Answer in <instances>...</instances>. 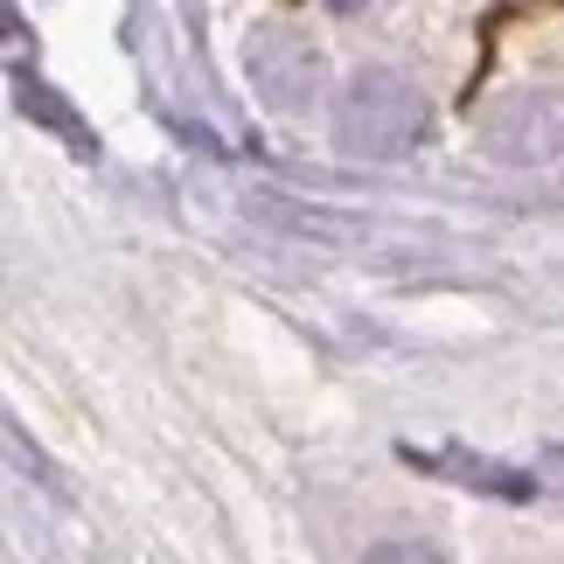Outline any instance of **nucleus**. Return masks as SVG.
<instances>
[{
    "label": "nucleus",
    "instance_id": "2",
    "mask_svg": "<svg viewBox=\"0 0 564 564\" xmlns=\"http://www.w3.org/2000/svg\"><path fill=\"white\" fill-rule=\"evenodd\" d=\"M245 77L272 112H307L328 84V56L314 50V35L286 29V21H258L245 35Z\"/></svg>",
    "mask_w": 564,
    "mask_h": 564
},
{
    "label": "nucleus",
    "instance_id": "4",
    "mask_svg": "<svg viewBox=\"0 0 564 564\" xmlns=\"http://www.w3.org/2000/svg\"><path fill=\"white\" fill-rule=\"evenodd\" d=\"M440 467L460 474V488H488V495H530L523 474H509V467H495V460H460V453H440Z\"/></svg>",
    "mask_w": 564,
    "mask_h": 564
},
{
    "label": "nucleus",
    "instance_id": "7",
    "mask_svg": "<svg viewBox=\"0 0 564 564\" xmlns=\"http://www.w3.org/2000/svg\"><path fill=\"white\" fill-rule=\"evenodd\" d=\"M544 474H551V481H564V446H551V453H544Z\"/></svg>",
    "mask_w": 564,
    "mask_h": 564
},
{
    "label": "nucleus",
    "instance_id": "3",
    "mask_svg": "<svg viewBox=\"0 0 564 564\" xmlns=\"http://www.w3.org/2000/svg\"><path fill=\"white\" fill-rule=\"evenodd\" d=\"M474 126H481V147L502 161H564V91L551 84H516Z\"/></svg>",
    "mask_w": 564,
    "mask_h": 564
},
{
    "label": "nucleus",
    "instance_id": "1",
    "mask_svg": "<svg viewBox=\"0 0 564 564\" xmlns=\"http://www.w3.org/2000/svg\"><path fill=\"white\" fill-rule=\"evenodd\" d=\"M425 140V91L404 70H356L335 98V147L356 161H398Z\"/></svg>",
    "mask_w": 564,
    "mask_h": 564
},
{
    "label": "nucleus",
    "instance_id": "6",
    "mask_svg": "<svg viewBox=\"0 0 564 564\" xmlns=\"http://www.w3.org/2000/svg\"><path fill=\"white\" fill-rule=\"evenodd\" d=\"M321 8H328V14H349V21H356V14H370L377 0H321Z\"/></svg>",
    "mask_w": 564,
    "mask_h": 564
},
{
    "label": "nucleus",
    "instance_id": "5",
    "mask_svg": "<svg viewBox=\"0 0 564 564\" xmlns=\"http://www.w3.org/2000/svg\"><path fill=\"white\" fill-rule=\"evenodd\" d=\"M362 564H446L432 544H411V536H383V544H370V557Z\"/></svg>",
    "mask_w": 564,
    "mask_h": 564
}]
</instances>
